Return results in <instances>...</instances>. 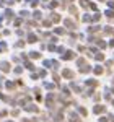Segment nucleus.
Listing matches in <instances>:
<instances>
[{"instance_id":"1","label":"nucleus","mask_w":114,"mask_h":122,"mask_svg":"<svg viewBox=\"0 0 114 122\" xmlns=\"http://www.w3.org/2000/svg\"><path fill=\"white\" fill-rule=\"evenodd\" d=\"M62 75L65 76V78H72V76H73V73H72L70 70H64V72H62Z\"/></svg>"},{"instance_id":"2","label":"nucleus","mask_w":114,"mask_h":122,"mask_svg":"<svg viewBox=\"0 0 114 122\" xmlns=\"http://www.w3.org/2000/svg\"><path fill=\"white\" fill-rule=\"evenodd\" d=\"M80 5H82V7H83V8H88V7H90V5H91V3H90V2H88V0H80Z\"/></svg>"},{"instance_id":"3","label":"nucleus","mask_w":114,"mask_h":122,"mask_svg":"<svg viewBox=\"0 0 114 122\" xmlns=\"http://www.w3.org/2000/svg\"><path fill=\"white\" fill-rule=\"evenodd\" d=\"M65 25L68 26V28H75V23H73V21H70V20H65Z\"/></svg>"},{"instance_id":"4","label":"nucleus","mask_w":114,"mask_h":122,"mask_svg":"<svg viewBox=\"0 0 114 122\" xmlns=\"http://www.w3.org/2000/svg\"><path fill=\"white\" fill-rule=\"evenodd\" d=\"M103 109H104V107H101V106H96V107H95V112H96V114H99V112H103Z\"/></svg>"},{"instance_id":"5","label":"nucleus","mask_w":114,"mask_h":122,"mask_svg":"<svg viewBox=\"0 0 114 122\" xmlns=\"http://www.w3.org/2000/svg\"><path fill=\"white\" fill-rule=\"evenodd\" d=\"M72 57H73V52H67L64 59H67V60H68V59H72Z\"/></svg>"},{"instance_id":"6","label":"nucleus","mask_w":114,"mask_h":122,"mask_svg":"<svg viewBox=\"0 0 114 122\" xmlns=\"http://www.w3.org/2000/svg\"><path fill=\"white\" fill-rule=\"evenodd\" d=\"M101 72H103V68H101V67H96V68H95V73H96V75H99Z\"/></svg>"},{"instance_id":"7","label":"nucleus","mask_w":114,"mask_h":122,"mask_svg":"<svg viewBox=\"0 0 114 122\" xmlns=\"http://www.w3.org/2000/svg\"><path fill=\"white\" fill-rule=\"evenodd\" d=\"M59 20H60V16H59V15H56V13H54V15H52V21H59Z\"/></svg>"},{"instance_id":"8","label":"nucleus","mask_w":114,"mask_h":122,"mask_svg":"<svg viewBox=\"0 0 114 122\" xmlns=\"http://www.w3.org/2000/svg\"><path fill=\"white\" fill-rule=\"evenodd\" d=\"M106 15H108L109 18H113V16H114V11H111V10H109V11H106Z\"/></svg>"},{"instance_id":"9","label":"nucleus","mask_w":114,"mask_h":122,"mask_svg":"<svg viewBox=\"0 0 114 122\" xmlns=\"http://www.w3.org/2000/svg\"><path fill=\"white\" fill-rule=\"evenodd\" d=\"M70 13H73V15H77V8H75V7H70Z\"/></svg>"},{"instance_id":"10","label":"nucleus","mask_w":114,"mask_h":122,"mask_svg":"<svg viewBox=\"0 0 114 122\" xmlns=\"http://www.w3.org/2000/svg\"><path fill=\"white\" fill-rule=\"evenodd\" d=\"M57 5H59V3H57V2H52V3H51V5H49V7H51V8H56Z\"/></svg>"},{"instance_id":"11","label":"nucleus","mask_w":114,"mask_h":122,"mask_svg":"<svg viewBox=\"0 0 114 122\" xmlns=\"http://www.w3.org/2000/svg\"><path fill=\"white\" fill-rule=\"evenodd\" d=\"M109 44H111V46H113V47H114V39H113V41H111V42H109Z\"/></svg>"},{"instance_id":"12","label":"nucleus","mask_w":114,"mask_h":122,"mask_svg":"<svg viewBox=\"0 0 114 122\" xmlns=\"http://www.w3.org/2000/svg\"><path fill=\"white\" fill-rule=\"evenodd\" d=\"M101 2H103V0H101Z\"/></svg>"}]
</instances>
